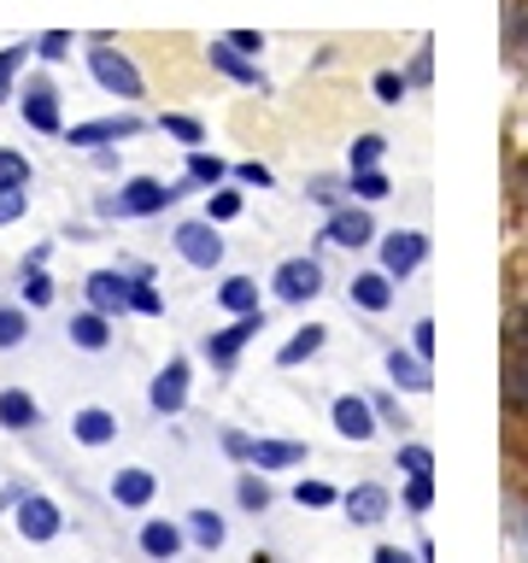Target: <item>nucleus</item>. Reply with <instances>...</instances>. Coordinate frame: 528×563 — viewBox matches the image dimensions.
Returning a JSON list of instances; mask_svg holds the SVG:
<instances>
[{"label": "nucleus", "instance_id": "cd10ccee", "mask_svg": "<svg viewBox=\"0 0 528 563\" xmlns=\"http://www.w3.org/2000/svg\"><path fill=\"white\" fill-rule=\"evenodd\" d=\"M30 341V306L18 299V306H0V352L24 346Z\"/></svg>", "mask_w": 528, "mask_h": 563}, {"label": "nucleus", "instance_id": "e433bc0d", "mask_svg": "<svg viewBox=\"0 0 528 563\" xmlns=\"http://www.w3.org/2000/svg\"><path fill=\"white\" fill-rule=\"evenodd\" d=\"M346 188H352V200H382V194H387V176H382V170H352Z\"/></svg>", "mask_w": 528, "mask_h": 563}, {"label": "nucleus", "instance_id": "7ed1b4c3", "mask_svg": "<svg viewBox=\"0 0 528 563\" xmlns=\"http://www.w3.org/2000/svg\"><path fill=\"white\" fill-rule=\"evenodd\" d=\"M170 246L183 253V264H194V271H218L223 264V235H218V223L211 218H188V223H176L170 229Z\"/></svg>", "mask_w": 528, "mask_h": 563}, {"label": "nucleus", "instance_id": "49530a36", "mask_svg": "<svg viewBox=\"0 0 528 563\" xmlns=\"http://www.w3.org/2000/svg\"><path fill=\"white\" fill-rule=\"evenodd\" d=\"M376 100H405V77H399V70H382V77H376Z\"/></svg>", "mask_w": 528, "mask_h": 563}, {"label": "nucleus", "instance_id": "b1692460", "mask_svg": "<svg viewBox=\"0 0 528 563\" xmlns=\"http://www.w3.org/2000/svg\"><path fill=\"white\" fill-rule=\"evenodd\" d=\"M323 341H329V329H323V323H306V329H294V334H288V346L276 352V364H282V369L306 364V358H317V352H323Z\"/></svg>", "mask_w": 528, "mask_h": 563}, {"label": "nucleus", "instance_id": "ddd939ff", "mask_svg": "<svg viewBox=\"0 0 528 563\" xmlns=\"http://www.w3.org/2000/svg\"><path fill=\"white\" fill-rule=\"evenodd\" d=\"M141 552H147L153 563H170V558H183V545H188V528L183 522H165V517H147L141 522Z\"/></svg>", "mask_w": 528, "mask_h": 563}, {"label": "nucleus", "instance_id": "dca6fc26", "mask_svg": "<svg viewBox=\"0 0 528 563\" xmlns=\"http://www.w3.org/2000/svg\"><path fill=\"white\" fill-rule=\"evenodd\" d=\"M141 130V118H95V123H70V147H112V141L123 135H135Z\"/></svg>", "mask_w": 528, "mask_h": 563}, {"label": "nucleus", "instance_id": "20e7f679", "mask_svg": "<svg viewBox=\"0 0 528 563\" xmlns=\"http://www.w3.org/2000/svg\"><path fill=\"white\" fill-rule=\"evenodd\" d=\"M271 294L282 299V306H306V299L323 294V264H317L311 253L282 258V264H276V276H271Z\"/></svg>", "mask_w": 528, "mask_h": 563}, {"label": "nucleus", "instance_id": "9b49d317", "mask_svg": "<svg viewBox=\"0 0 528 563\" xmlns=\"http://www.w3.org/2000/svg\"><path fill=\"white\" fill-rule=\"evenodd\" d=\"M334 434L341 440H352V446H364V440H376V405L370 399H359V394H341L334 399Z\"/></svg>", "mask_w": 528, "mask_h": 563}, {"label": "nucleus", "instance_id": "79ce46f5", "mask_svg": "<svg viewBox=\"0 0 528 563\" xmlns=\"http://www.w3.org/2000/svg\"><path fill=\"white\" fill-rule=\"evenodd\" d=\"M223 42H229V47H241L246 59H253V53H264V35H258V30H229Z\"/></svg>", "mask_w": 528, "mask_h": 563}, {"label": "nucleus", "instance_id": "7c9ffc66", "mask_svg": "<svg viewBox=\"0 0 528 563\" xmlns=\"http://www.w3.org/2000/svg\"><path fill=\"white\" fill-rule=\"evenodd\" d=\"M130 311H141V317H165V294H158L147 276H135V282H130Z\"/></svg>", "mask_w": 528, "mask_h": 563}, {"label": "nucleus", "instance_id": "a878e982", "mask_svg": "<svg viewBox=\"0 0 528 563\" xmlns=\"http://www.w3.org/2000/svg\"><path fill=\"white\" fill-rule=\"evenodd\" d=\"M218 306H223L229 317L264 311V306H258V282H253V276H223V288H218Z\"/></svg>", "mask_w": 528, "mask_h": 563}, {"label": "nucleus", "instance_id": "a211bd4d", "mask_svg": "<svg viewBox=\"0 0 528 563\" xmlns=\"http://www.w3.org/2000/svg\"><path fill=\"white\" fill-rule=\"evenodd\" d=\"M341 505H346V517L359 522V528H376V522L387 517V505H394V499H387V487H376V482H359V487H352Z\"/></svg>", "mask_w": 528, "mask_h": 563}, {"label": "nucleus", "instance_id": "4468645a", "mask_svg": "<svg viewBox=\"0 0 528 563\" xmlns=\"http://www.w3.org/2000/svg\"><path fill=\"white\" fill-rule=\"evenodd\" d=\"M70 440H77V446H88V452H95V446H112V440H118V417L106 411V405H82V411L70 417Z\"/></svg>", "mask_w": 528, "mask_h": 563}, {"label": "nucleus", "instance_id": "473e14b6", "mask_svg": "<svg viewBox=\"0 0 528 563\" xmlns=\"http://www.w3.org/2000/svg\"><path fill=\"white\" fill-rule=\"evenodd\" d=\"M334 499H341V493H334L329 482H294V505L299 510H329Z\"/></svg>", "mask_w": 528, "mask_h": 563}, {"label": "nucleus", "instance_id": "2f4dec72", "mask_svg": "<svg viewBox=\"0 0 528 563\" xmlns=\"http://www.w3.org/2000/svg\"><path fill=\"white\" fill-rule=\"evenodd\" d=\"M235 499H241V510H271V482H264V470L258 475H241Z\"/></svg>", "mask_w": 528, "mask_h": 563}, {"label": "nucleus", "instance_id": "6e6552de", "mask_svg": "<svg viewBox=\"0 0 528 563\" xmlns=\"http://www.w3.org/2000/svg\"><path fill=\"white\" fill-rule=\"evenodd\" d=\"M264 329V311H246V317H235V323H223V329H211L206 334V358L218 364V369H229L241 358V346L253 341V334Z\"/></svg>", "mask_w": 528, "mask_h": 563}, {"label": "nucleus", "instance_id": "2eb2a0df", "mask_svg": "<svg viewBox=\"0 0 528 563\" xmlns=\"http://www.w3.org/2000/svg\"><path fill=\"white\" fill-rule=\"evenodd\" d=\"M153 493H158V475L141 470V464H130V470L112 475V505H123V510H147Z\"/></svg>", "mask_w": 528, "mask_h": 563}, {"label": "nucleus", "instance_id": "c756f323", "mask_svg": "<svg viewBox=\"0 0 528 563\" xmlns=\"http://www.w3.org/2000/svg\"><path fill=\"white\" fill-rule=\"evenodd\" d=\"M18 294H24L30 311H47V306H53V282H47V271H18Z\"/></svg>", "mask_w": 528, "mask_h": 563}, {"label": "nucleus", "instance_id": "09e8293b", "mask_svg": "<svg viewBox=\"0 0 528 563\" xmlns=\"http://www.w3.org/2000/svg\"><path fill=\"white\" fill-rule=\"evenodd\" d=\"M370 563H411V552H399V545H376V552H370Z\"/></svg>", "mask_w": 528, "mask_h": 563}, {"label": "nucleus", "instance_id": "0eeeda50", "mask_svg": "<svg viewBox=\"0 0 528 563\" xmlns=\"http://www.w3.org/2000/svg\"><path fill=\"white\" fill-rule=\"evenodd\" d=\"M18 112H24L30 130H42V135H65L59 95H53V82H47V77H30V82H24V95H18Z\"/></svg>", "mask_w": 528, "mask_h": 563}, {"label": "nucleus", "instance_id": "412c9836", "mask_svg": "<svg viewBox=\"0 0 528 563\" xmlns=\"http://www.w3.org/2000/svg\"><path fill=\"white\" fill-rule=\"evenodd\" d=\"M42 422V405H35L24 387H0V429H12V434H24Z\"/></svg>", "mask_w": 528, "mask_h": 563}, {"label": "nucleus", "instance_id": "4c0bfd02", "mask_svg": "<svg viewBox=\"0 0 528 563\" xmlns=\"http://www.w3.org/2000/svg\"><path fill=\"white\" fill-rule=\"evenodd\" d=\"M399 470L405 475H435V452L429 446H399Z\"/></svg>", "mask_w": 528, "mask_h": 563}, {"label": "nucleus", "instance_id": "8fccbe9b", "mask_svg": "<svg viewBox=\"0 0 528 563\" xmlns=\"http://www.w3.org/2000/svg\"><path fill=\"white\" fill-rule=\"evenodd\" d=\"M0 106H7V88H0Z\"/></svg>", "mask_w": 528, "mask_h": 563}, {"label": "nucleus", "instance_id": "c9c22d12", "mask_svg": "<svg viewBox=\"0 0 528 563\" xmlns=\"http://www.w3.org/2000/svg\"><path fill=\"white\" fill-rule=\"evenodd\" d=\"M241 188H211V200H206V218L211 223H229V218H241Z\"/></svg>", "mask_w": 528, "mask_h": 563}, {"label": "nucleus", "instance_id": "f3484780", "mask_svg": "<svg viewBox=\"0 0 528 563\" xmlns=\"http://www.w3.org/2000/svg\"><path fill=\"white\" fill-rule=\"evenodd\" d=\"M206 59H211V70H223V77H229V82H241V88H264V77H258V65H253V59H246V53H241V47H229V42H223V35H218V42H211V47H206Z\"/></svg>", "mask_w": 528, "mask_h": 563}, {"label": "nucleus", "instance_id": "ea45409f", "mask_svg": "<svg viewBox=\"0 0 528 563\" xmlns=\"http://www.w3.org/2000/svg\"><path fill=\"white\" fill-rule=\"evenodd\" d=\"M30 53H35V42H24V47H7V53H0V88H7V82L18 77V65H24Z\"/></svg>", "mask_w": 528, "mask_h": 563}, {"label": "nucleus", "instance_id": "72a5a7b5", "mask_svg": "<svg viewBox=\"0 0 528 563\" xmlns=\"http://www.w3.org/2000/svg\"><path fill=\"white\" fill-rule=\"evenodd\" d=\"M382 153H387L382 135H359V141H352V153H346V165H352V170H376Z\"/></svg>", "mask_w": 528, "mask_h": 563}, {"label": "nucleus", "instance_id": "9d476101", "mask_svg": "<svg viewBox=\"0 0 528 563\" xmlns=\"http://www.w3.org/2000/svg\"><path fill=\"white\" fill-rule=\"evenodd\" d=\"M376 241V223H370L364 206H346V211H329L323 223V246H346V253H359V246Z\"/></svg>", "mask_w": 528, "mask_h": 563}, {"label": "nucleus", "instance_id": "4be33fe9", "mask_svg": "<svg viewBox=\"0 0 528 563\" xmlns=\"http://www.w3.org/2000/svg\"><path fill=\"white\" fill-rule=\"evenodd\" d=\"M253 470H294L306 464V440H253Z\"/></svg>", "mask_w": 528, "mask_h": 563}, {"label": "nucleus", "instance_id": "f257e3e1", "mask_svg": "<svg viewBox=\"0 0 528 563\" xmlns=\"http://www.w3.org/2000/svg\"><path fill=\"white\" fill-rule=\"evenodd\" d=\"M176 194H183V183H158V176H130L112 200H100V218H158Z\"/></svg>", "mask_w": 528, "mask_h": 563}, {"label": "nucleus", "instance_id": "423d86ee", "mask_svg": "<svg viewBox=\"0 0 528 563\" xmlns=\"http://www.w3.org/2000/svg\"><path fill=\"white\" fill-rule=\"evenodd\" d=\"M12 522H18V534H24L30 545H47V540H59V528H65L59 505H53L47 493H24V499H18V510H12Z\"/></svg>", "mask_w": 528, "mask_h": 563}, {"label": "nucleus", "instance_id": "f03ea898", "mask_svg": "<svg viewBox=\"0 0 528 563\" xmlns=\"http://www.w3.org/2000/svg\"><path fill=\"white\" fill-rule=\"evenodd\" d=\"M88 77H95L106 95H118V100H141V95H147V82H141L135 59H130L123 47H106V42L88 53Z\"/></svg>", "mask_w": 528, "mask_h": 563}, {"label": "nucleus", "instance_id": "de8ad7c7", "mask_svg": "<svg viewBox=\"0 0 528 563\" xmlns=\"http://www.w3.org/2000/svg\"><path fill=\"white\" fill-rule=\"evenodd\" d=\"M235 176H241V183H246V188H271V170H264V165H258V158H246V165H241Z\"/></svg>", "mask_w": 528, "mask_h": 563}, {"label": "nucleus", "instance_id": "a18cd8bd", "mask_svg": "<svg viewBox=\"0 0 528 563\" xmlns=\"http://www.w3.org/2000/svg\"><path fill=\"white\" fill-rule=\"evenodd\" d=\"M30 211V194H0V223H18Z\"/></svg>", "mask_w": 528, "mask_h": 563}, {"label": "nucleus", "instance_id": "393cba45", "mask_svg": "<svg viewBox=\"0 0 528 563\" xmlns=\"http://www.w3.org/2000/svg\"><path fill=\"white\" fill-rule=\"evenodd\" d=\"M387 376H394L405 394H429V358H417V352H387Z\"/></svg>", "mask_w": 528, "mask_h": 563}, {"label": "nucleus", "instance_id": "f704fd0d", "mask_svg": "<svg viewBox=\"0 0 528 563\" xmlns=\"http://www.w3.org/2000/svg\"><path fill=\"white\" fill-rule=\"evenodd\" d=\"M188 176H194V183H206V188H218L223 183V158H211L206 147H188Z\"/></svg>", "mask_w": 528, "mask_h": 563}, {"label": "nucleus", "instance_id": "58836bf2", "mask_svg": "<svg viewBox=\"0 0 528 563\" xmlns=\"http://www.w3.org/2000/svg\"><path fill=\"white\" fill-rule=\"evenodd\" d=\"M405 505H411V510H429V505H435V475H411V487H405Z\"/></svg>", "mask_w": 528, "mask_h": 563}, {"label": "nucleus", "instance_id": "6ab92c4d", "mask_svg": "<svg viewBox=\"0 0 528 563\" xmlns=\"http://www.w3.org/2000/svg\"><path fill=\"white\" fill-rule=\"evenodd\" d=\"M346 294H352V306H359V311L376 317V311L394 306V276H387V271H364V276H352Z\"/></svg>", "mask_w": 528, "mask_h": 563}, {"label": "nucleus", "instance_id": "39448f33", "mask_svg": "<svg viewBox=\"0 0 528 563\" xmlns=\"http://www.w3.org/2000/svg\"><path fill=\"white\" fill-rule=\"evenodd\" d=\"M376 253H382V271L394 282H405L422 258H429V235H422V229H387Z\"/></svg>", "mask_w": 528, "mask_h": 563}, {"label": "nucleus", "instance_id": "a19ab883", "mask_svg": "<svg viewBox=\"0 0 528 563\" xmlns=\"http://www.w3.org/2000/svg\"><path fill=\"white\" fill-rule=\"evenodd\" d=\"M35 53H42V59H53V65H59L65 53H70V35H65V30H47L42 42H35Z\"/></svg>", "mask_w": 528, "mask_h": 563}, {"label": "nucleus", "instance_id": "37998d69", "mask_svg": "<svg viewBox=\"0 0 528 563\" xmlns=\"http://www.w3.org/2000/svg\"><path fill=\"white\" fill-rule=\"evenodd\" d=\"M411 352H417V358H435V323H429V317L411 329Z\"/></svg>", "mask_w": 528, "mask_h": 563}, {"label": "nucleus", "instance_id": "c03bdc74", "mask_svg": "<svg viewBox=\"0 0 528 563\" xmlns=\"http://www.w3.org/2000/svg\"><path fill=\"white\" fill-rule=\"evenodd\" d=\"M223 452L235 457V464H246V457H253V440H246L241 429H223Z\"/></svg>", "mask_w": 528, "mask_h": 563}, {"label": "nucleus", "instance_id": "f8f14e48", "mask_svg": "<svg viewBox=\"0 0 528 563\" xmlns=\"http://www.w3.org/2000/svg\"><path fill=\"white\" fill-rule=\"evenodd\" d=\"M147 405L158 417H176L188 405V358H170L165 369L153 376V387H147Z\"/></svg>", "mask_w": 528, "mask_h": 563}, {"label": "nucleus", "instance_id": "5701e85b", "mask_svg": "<svg viewBox=\"0 0 528 563\" xmlns=\"http://www.w3.org/2000/svg\"><path fill=\"white\" fill-rule=\"evenodd\" d=\"M183 528H188V540L200 545V552H223V540H229V522L218 517V510H206V505H200V510H188V522H183Z\"/></svg>", "mask_w": 528, "mask_h": 563}, {"label": "nucleus", "instance_id": "bb28decb", "mask_svg": "<svg viewBox=\"0 0 528 563\" xmlns=\"http://www.w3.org/2000/svg\"><path fill=\"white\" fill-rule=\"evenodd\" d=\"M30 158L18 147H0V194H30Z\"/></svg>", "mask_w": 528, "mask_h": 563}, {"label": "nucleus", "instance_id": "1a4fd4ad", "mask_svg": "<svg viewBox=\"0 0 528 563\" xmlns=\"http://www.w3.org/2000/svg\"><path fill=\"white\" fill-rule=\"evenodd\" d=\"M130 282H135V276H123V271H88V276H82L88 311H100V317H123V311H130Z\"/></svg>", "mask_w": 528, "mask_h": 563}, {"label": "nucleus", "instance_id": "aec40b11", "mask_svg": "<svg viewBox=\"0 0 528 563\" xmlns=\"http://www.w3.org/2000/svg\"><path fill=\"white\" fill-rule=\"evenodd\" d=\"M65 334H70V346H77V352H106V346H112V317H100V311H77Z\"/></svg>", "mask_w": 528, "mask_h": 563}, {"label": "nucleus", "instance_id": "c85d7f7f", "mask_svg": "<svg viewBox=\"0 0 528 563\" xmlns=\"http://www.w3.org/2000/svg\"><path fill=\"white\" fill-rule=\"evenodd\" d=\"M158 130H165L170 141H183V147H206V123H200V118L165 112V118H158Z\"/></svg>", "mask_w": 528, "mask_h": 563}]
</instances>
